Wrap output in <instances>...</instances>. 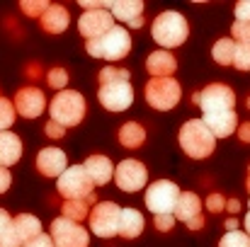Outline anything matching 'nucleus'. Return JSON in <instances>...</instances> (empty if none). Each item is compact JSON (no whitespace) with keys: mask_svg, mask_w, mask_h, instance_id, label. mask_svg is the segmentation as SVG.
<instances>
[{"mask_svg":"<svg viewBox=\"0 0 250 247\" xmlns=\"http://www.w3.org/2000/svg\"><path fill=\"white\" fill-rule=\"evenodd\" d=\"M51 243L54 247H87L90 233L81 223H73L63 216L51 221Z\"/></svg>","mask_w":250,"mask_h":247,"instance_id":"obj_10","label":"nucleus"},{"mask_svg":"<svg viewBox=\"0 0 250 247\" xmlns=\"http://www.w3.org/2000/svg\"><path fill=\"white\" fill-rule=\"evenodd\" d=\"M233 54H236V41L233 39H219L211 49V56L219 66H231L233 63Z\"/></svg>","mask_w":250,"mask_h":247,"instance_id":"obj_26","label":"nucleus"},{"mask_svg":"<svg viewBox=\"0 0 250 247\" xmlns=\"http://www.w3.org/2000/svg\"><path fill=\"white\" fill-rule=\"evenodd\" d=\"M22 155V141L20 136H15L12 131H2L0 133V167H10L20 160Z\"/></svg>","mask_w":250,"mask_h":247,"instance_id":"obj_22","label":"nucleus"},{"mask_svg":"<svg viewBox=\"0 0 250 247\" xmlns=\"http://www.w3.org/2000/svg\"><path fill=\"white\" fill-rule=\"evenodd\" d=\"M226 209H229L231 213H238V211H241V201H238V199H231V201H226Z\"/></svg>","mask_w":250,"mask_h":247,"instance_id":"obj_45","label":"nucleus"},{"mask_svg":"<svg viewBox=\"0 0 250 247\" xmlns=\"http://www.w3.org/2000/svg\"><path fill=\"white\" fill-rule=\"evenodd\" d=\"M202 124L211 131L214 138H226L238 129V116L236 112H216V114H204Z\"/></svg>","mask_w":250,"mask_h":247,"instance_id":"obj_18","label":"nucleus"},{"mask_svg":"<svg viewBox=\"0 0 250 247\" xmlns=\"http://www.w3.org/2000/svg\"><path fill=\"white\" fill-rule=\"evenodd\" d=\"M248 109H250V97H248Z\"/></svg>","mask_w":250,"mask_h":247,"instance_id":"obj_49","label":"nucleus"},{"mask_svg":"<svg viewBox=\"0 0 250 247\" xmlns=\"http://www.w3.org/2000/svg\"><path fill=\"white\" fill-rule=\"evenodd\" d=\"M112 27H114V17H112L109 10H92V12H85L83 17L78 19V29H81V34L85 37V41L100 39Z\"/></svg>","mask_w":250,"mask_h":247,"instance_id":"obj_15","label":"nucleus"},{"mask_svg":"<svg viewBox=\"0 0 250 247\" xmlns=\"http://www.w3.org/2000/svg\"><path fill=\"white\" fill-rule=\"evenodd\" d=\"M194 104L202 107L204 114H216V112H233L236 107V95L229 85L211 82L202 92L194 95Z\"/></svg>","mask_w":250,"mask_h":247,"instance_id":"obj_7","label":"nucleus"},{"mask_svg":"<svg viewBox=\"0 0 250 247\" xmlns=\"http://www.w3.org/2000/svg\"><path fill=\"white\" fill-rule=\"evenodd\" d=\"M112 0H81V7L85 12H92V10H109Z\"/></svg>","mask_w":250,"mask_h":247,"instance_id":"obj_38","label":"nucleus"},{"mask_svg":"<svg viewBox=\"0 0 250 247\" xmlns=\"http://www.w3.org/2000/svg\"><path fill=\"white\" fill-rule=\"evenodd\" d=\"M151 34H153V41H158L163 46V51H167V49H175V46L185 44V39L189 37V24L180 12L167 10V12H161L153 19Z\"/></svg>","mask_w":250,"mask_h":247,"instance_id":"obj_3","label":"nucleus"},{"mask_svg":"<svg viewBox=\"0 0 250 247\" xmlns=\"http://www.w3.org/2000/svg\"><path fill=\"white\" fill-rule=\"evenodd\" d=\"M144 141H146V129H144L141 124L129 121V124H124V126L119 129V143H122L124 148L136 151V148L144 146Z\"/></svg>","mask_w":250,"mask_h":247,"instance_id":"obj_25","label":"nucleus"},{"mask_svg":"<svg viewBox=\"0 0 250 247\" xmlns=\"http://www.w3.org/2000/svg\"><path fill=\"white\" fill-rule=\"evenodd\" d=\"M246 184H248V191H250V167H248V179H246Z\"/></svg>","mask_w":250,"mask_h":247,"instance_id":"obj_48","label":"nucleus"},{"mask_svg":"<svg viewBox=\"0 0 250 247\" xmlns=\"http://www.w3.org/2000/svg\"><path fill=\"white\" fill-rule=\"evenodd\" d=\"M207 211H211V213H221V211H226V199L221 196V194H209L207 196Z\"/></svg>","mask_w":250,"mask_h":247,"instance_id":"obj_35","label":"nucleus"},{"mask_svg":"<svg viewBox=\"0 0 250 247\" xmlns=\"http://www.w3.org/2000/svg\"><path fill=\"white\" fill-rule=\"evenodd\" d=\"M22 247H54L51 243V235H46V233H42V235H37V238H32L29 243H24Z\"/></svg>","mask_w":250,"mask_h":247,"instance_id":"obj_40","label":"nucleus"},{"mask_svg":"<svg viewBox=\"0 0 250 247\" xmlns=\"http://www.w3.org/2000/svg\"><path fill=\"white\" fill-rule=\"evenodd\" d=\"M146 71H148L151 78H172V73L177 71V61H175V56H172L170 51L158 49V51L148 54V58H146Z\"/></svg>","mask_w":250,"mask_h":247,"instance_id":"obj_19","label":"nucleus"},{"mask_svg":"<svg viewBox=\"0 0 250 247\" xmlns=\"http://www.w3.org/2000/svg\"><path fill=\"white\" fill-rule=\"evenodd\" d=\"M238 71H250V44H236V54H233V63Z\"/></svg>","mask_w":250,"mask_h":247,"instance_id":"obj_31","label":"nucleus"},{"mask_svg":"<svg viewBox=\"0 0 250 247\" xmlns=\"http://www.w3.org/2000/svg\"><path fill=\"white\" fill-rule=\"evenodd\" d=\"M44 131H46V136H49V138H63V136H66V129H63V126H59V124H54V121H46Z\"/></svg>","mask_w":250,"mask_h":247,"instance_id":"obj_41","label":"nucleus"},{"mask_svg":"<svg viewBox=\"0 0 250 247\" xmlns=\"http://www.w3.org/2000/svg\"><path fill=\"white\" fill-rule=\"evenodd\" d=\"M172 216H175V221H182L189 230H199V228H204L202 199H199L194 191H185V194H180Z\"/></svg>","mask_w":250,"mask_h":247,"instance_id":"obj_12","label":"nucleus"},{"mask_svg":"<svg viewBox=\"0 0 250 247\" xmlns=\"http://www.w3.org/2000/svg\"><path fill=\"white\" fill-rule=\"evenodd\" d=\"M85 51L92 58H102V61H122L124 56H129L131 51V37L124 27H112L109 32H104L100 39H90L85 41Z\"/></svg>","mask_w":250,"mask_h":247,"instance_id":"obj_1","label":"nucleus"},{"mask_svg":"<svg viewBox=\"0 0 250 247\" xmlns=\"http://www.w3.org/2000/svg\"><path fill=\"white\" fill-rule=\"evenodd\" d=\"M153 226H156V230H161V233H167V230H172V226H175V216H172V213L153 216Z\"/></svg>","mask_w":250,"mask_h":247,"instance_id":"obj_36","label":"nucleus"},{"mask_svg":"<svg viewBox=\"0 0 250 247\" xmlns=\"http://www.w3.org/2000/svg\"><path fill=\"white\" fill-rule=\"evenodd\" d=\"M97 99L109 112H124L134 104V87H131L129 80L104 82V85H100Z\"/></svg>","mask_w":250,"mask_h":247,"instance_id":"obj_11","label":"nucleus"},{"mask_svg":"<svg viewBox=\"0 0 250 247\" xmlns=\"http://www.w3.org/2000/svg\"><path fill=\"white\" fill-rule=\"evenodd\" d=\"M15 114H17V112H15L12 102H10V99H2V97H0V133H2V131H7V129L12 126V121L17 119Z\"/></svg>","mask_w":250,"mask_h":247,"instance_id":"obj_29","label":"nucleus"},{"mask_svg":"<svg viewBox=\"0 0 250 247\" xmlns=\"http://www.w3.org/2000/svg\"><path fill=\"white\" fill-rule=\"evenodd\" d=\"M49 2L46 0H22L20 2V10L27 15V17H42L46 12Z\"/></svg>","mask_w":250,"mask_h":247,"instance_id":"obj_30","label":"nucleus"},{"mask_svg":"<svg viewBox=\"0 0 250 247\" xmlns=\"http://www.w3.org/2000/svg\"><path fill=\"white\" fill-rule=\"evenodd\" d=\"M12 228H15L17 238L22 240V245L29 243L32 238L42 235V221L32 213H20L17 218H12Z\"/></svg>","mask_w":250,"mask_h":247,"instance_id":"obj_24","label":"nucleus"},{"mask_svg":"<svg viewBox=\"0 0 250 247\" xmlns=\"http://www.w3.org/2000/svg\"><path fill=\"white\" fill-rule=\"evenodd\" d=\"M10 226H12V218H10V213H7L5 209H0V235H2V233H5Z\"/></svg>","mask_w":250,"mask_h":247,"instance_id":"obj_43","label":"nucleus"},{"mask_svg":"<svg viewBox=\"0 0 250 247\" xmlns=\"http://www.w3.org/2000/svg\"><path fill=\"white\" fill-rule=\"evenodd\" d=\"M109 12H112L114 19L129 24L131 29H141L144 27V17H141L144 2L141 0H114L109 5Z\"/></svg>","mask_w":250,"mask_h":247,"instance_id":"obj_16","label":"nucleus"},{"mask_svg":"<svg viewBox=\"0 0 250 247\" xmlns=\"http://www.w3.org/2000/svg\"><path fill=\"white\" fill-rule=\"evenodd\" d=\"M56 187H59V194L63 196V201H90V204H95V191H92L95 184L90 182L83 165L66 167V172L59 177Z\"/></svg>","mask_w":250,"mask_h":247,"instance_id":"obj_5","label":"nucleus"},{"mask_svg":"<svg viewBox=\"0 0 250 247\" xmlns=\"http://www.w3.org/2000/svg\"><path fill=\"white\" fill-rule=\"evenodd\" d=\"M146 179H148L146 165L139 160H124L114 167V182L122 191H139L146 187Z\"/></svg>","mask_w":250,"mask_h":247,"instance_id":"obj_13","label":"nucleus"},{"mask_svg":"<svg viewBox=\"0 0 250 247\" xmlns=\"http://www.w3.org/2000/svg\"><path fill=\"white\" fill-rule=\"evenodd\" d=\"M180 187L175 182H167V179H158L153 182L148 189H146V206L153 216H163V213H172L175 211V204L180 199Z\"/></svg>","mask_w":250,"mask_h":247,"instance_id":"obj_8","label":"nucleus"},{"mask_svg":"<svg viewBox=\"0 0 250 247\" xmlns=\"http://www.w3.org/2000/svg\"><path fill=\"white\" fill-rule=\"evenodd\" d=\"M219 247H250V238L246 233H241V230H231V233H226L221 238Z\"/></svg>","mask_w":250,"mask_h":247,"instance_id":"obj_32","label":"nucleus"},{"mask_svg":"<svg viewBox=\"0 0 250 247\" xmlns=\"http://www.w3.org/2000/svg\"><path fill=\"white\" fill-rule=\"evenodd\" d=\"M0 247H22V240L17 238V233H15V228H12V226L0 235Z\"/></svg>","mask_w":250,"mask_h":247,"instance_id":"obj_37","label":"nucleus"},{"mask_svg":"<svg viewBox=\"0 0 250 247\" xmlns=\"http://www.w3.org/2000/svg\"><path fill=\"white\" fill-rule=\"evenodd\" d=\"M83 167L95 187L107 184V182L114 177V165H112L109 158H104V155H87V160H85Z\"/></svg>","mask_w":250,"mask_h":247,"instance_id":"obj_20","label":"nucleus"},{"mask_svg":"<svg viewBox=\"0 0 250 247\" xmlns=\"http://www.w3.org/2000/svg\"><path fill=\"white\" fill-rule=\"evenodd\" d=\"M144 233V216L136 211V209H122V216H119V230L117 235L126 238V240H134Z\"/></svg>","mask_w":250,"mask_h":247,"instance_id":"obj_23","label":"nucleus"},{"mask_svg":"<svg viewBox=\"0 0 250 247\" xmlns=\"http://www.w3.org/2000/svg\"><path fill=\"white\" fill-rule=\"evenodd\" d=\"M236 22H250V0H241L236 5Z\"/></svg>","mask_w":250,"mask_h":247,"instance_id":"obj_39","label":"nucleus"},{"mask_svg":"<svg viewBox=\"0 0 250 247\" xmlns=\"http://www.w3.org/2000/svg\"><path fill=\"white\" fill-rule=\"evenodd\" d=\"M49 114L54 124L68 129V126H78L85 116V97L78 90H61L49 107Z\"/></svg>","mask_w":250,"mask_h":247,"instance_id":"obj_4","label":"nucleus"},{"mask_svg":"<svg viewBox=\"0 0 250 247\" xmlns=\"http://www.w3.org/2000/svg\"><path fill=\"white\" fill-rule=\"evenodd\" d=\"M68 167L66 153L61 148H42L37 155V170L44 177H61Z\"/></svg>","mask_w":250,"mask_h":247,"instance_id":"obj_17","label":"nucleus"},{"mask_svg":"<svg viewBox=\"0 0 250 247\" xmlns=\"http://www.w3.org/2000/svg\"><path fill=\"white\" fill-rule=\"evenodd\" d=\"M246 235L250 238V211L246 213Z\"/></svg>","mask_w":250,"mask_h":247,"instance_id":"obj_47","label":"nucleus"},{"mask_svg":"<svg viewBox=\"0 0 250 247\" xmlns=\"http://www.w3.org/2000/svg\"><path fill=\"white\" fill-rule=\"evenodd\" d=\"M238 138L243 143H250V121H246L243 126H238Z\"/></svg>","mask_w":250,"mask_h":247,"instance_id":"obj_44","label":"nucleus"},{"mask_svg":"<svg viewBox=\"0 0 250 247\" xmlns=\"http://www.w3.org/2000/svg\"><path fill=\"white\" fill-rule=\"evenodd\" d=\"M10 172L5 170V167H0V194H5L7 189H10Z\"/></svg>","mask_w":250,"mask_h":247,"instance_id":"obj_42","label":"nucleus"},{"mask_svg":"<svg viewBox=\"0 0 250 247\" xmlns=\"http://www.w3.org/2000/svg\"><path fill=\"white\" fill-rule=\"evenodd\" d=\"M231 34L238 39V44H250V22H233Z\"/></svg>","mask_w":250,"mask_h":247,"instance_id":"obj_34","label":"nucleus"},{"mask_svg":"<svg viewBox=\"0 0 250 247\" xmlns=\"http://www.w3.org/2000/svg\"><path fill=\"white\" fill-rule=\"evenodd\" d=\"M46 80H49V85L54 90H63L66 82H68V73H66V68H51L49 76H46Z\"/></svg>","mask_w":250,"mask_h":247,"instance_id":"obj_33","label":"nucleus"},{"mask_svg":"<svg viewBox=\"0 0 250 247\" xmlns=\"http://www.w3.org/2000/svg\"><path fill=\"white\" fill-rule=\"evenodd\" d=\"M180 97H182V87L175 78H151L146 82V102L158 112L175 109Z\"/></svg>","mask_w":250,"mask_h":247,"instance_id":"obj_6","label":"nucleus"},{"mask_svg":"<svg viewBox=\"0 0 250 247\" xmlns=\"http://www.w3.org/2000/svg\"><path fill=\"white\" fill-rule=\"evenodd\" d=\"M119 216L122 209L114 201H100L90 211V230L97 238H114L119 230Z\"/></svg>","mask_w":250,"mask_h":247,"instance_id":"obj_9","label":"nucleus"},{"mask_svg":"<svg viewBox=\"0 0 250 247\" xmlns=\"http://www.w3.org/2000/svg\"><path fill=\"white\" fill-rule=\"evenodd\" d=\"M68 22H71V17H68V10L63 5H49L46 12L39 17V24H42V29L46 34H61V32H66Z\"/></svg>","mask_w":250,"mask_h":247,"instance_id":"obj_21","label":"nucleus"},{"mask_svg":"<svg viewBox=\"0 0 250 247\" xmlns=\"http://www.w3.org/2000/svg\"><path fill=\"white\" fill-rule=\"evenodd\" d=\"M61 213H63V218H68L73 223H81L83 218L90 216V201H63Z\"/></svg>","mask_w":250,"mask_h":247,"instance_id":"obj_27","label":"nucleus"},{"mask_svg":"<svg viewBox=\"0 0 250 247\" xmlns=\"http://www.w3.org/2000/svg\"><path fill=\"white\" fill-rule=\"evenodd\" d=\"M129 78H131V73L126 68H119V66H107V68L100 71V85L114 80H129Z\"/></svg>","mask_w":250,"mask_h":247,"instance_id":"obj_28","label":"nucleus"},{"mask_svg":"<svg viewBox=\"0 0 250 247\" xmlns=\"http://www.w3.org/2000/svg\"><path fill=\"white\" fill-rule=\"evenodd\" d=\"M177 141H180V148L194 158V160H204L214 153L216 148V138L211 136V131L202 124V119H189L182 124L180 133H177Z\"/></svg>","mask_w":250,"mask_h":247,"instance_id":"obj_2","label":"nucleus"},{"mask_svg":"<svg viewBox=\"0 0 250 247\" xmlns=\"http://www.w3.org/2000/svg\"><path fill=\"white\" fill-rule=\"evenodd\" d=\"M226 230L231 233V230H238V218H229L226 221Z\"/></svg>","mask_w":250,"mask_h":247,"instance_id":"obj_46","label":"nucleus"},{"mask_svg":"<svg viewBox=\"0 0 250 247\" xmlns=\"http://www.w3.org/2000/svg\"><path fill=\"white\" fill-rule=\"evenodd\" d=\"M12 107H15V112H17L20 116H24V119H37V116L46 109V97H44V92H42L39 87L29 85V87L17 90Z\"/></svg>","mask_w":250,"mask_h":247,"instance_id":"obj_14","label":"nucleus"},{"mask_svg":"<svg viewBox=\"0 0 250 247\" xmlns=\"http://www.w3.org/2000/svg\"><path fill=\"white\" fill-rule=\"evenodd\" d=\"M248 206H250V201H248Z\"/></svg>","mask_w":250,"mask_h":247,"instance_id":"obj_50","label":"nucleus"}]
</instances>
